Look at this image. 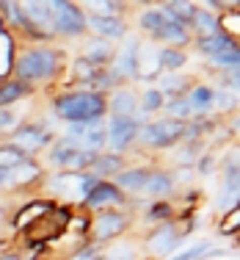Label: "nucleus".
<instances>
[{
	"label": "nucleus",
	"instance_id": "obj_1",
	"mask_svg": "<svg viewBox=\"0 0 240 260\" xmlns=\"http://www.w3.org/2000/svg\"><path fill=\"white\" fill-rule=\"evenodd\" d=\"M66 70V53L55 45H25L14 55L11 75L28 86H50Z\"/></svg>",
	"mask_w": 240,
	"mask_h": 260
},
{
	"label": "nucleus",
	"instance_id": "obj_2",
	"mask_svg": "<svg viewBox=\"0 0 240 260\" xmlns=\"http://www.w3.org/2000/svg\"><path fill=\"white\" fill-rule=\"evenodd\" d=\"M50 108L66 125H86V122H100L108 116L105 94H97V91H89V89L58 91V94H53Z\"/></svg>",
	"mask_w": 240,
	"mask_h": 260
},
{
	"label": "nucleus",
	"instance_id": "obj_3",
	"mask_svg": "<svg viewBox=\"0 0 240 260\" xmlns=\"http://www.w3.org/2000/svg\"><path fill=\"white\" fill-rule=\"evenodd\" d=\"M182 133H185V122L169 119V116H155L146 125L138 127L135 136V144L144 147V150H171V147H180Z\"/></svg>",
	"mask_w": 240,
	"mask_h": 260
},
{
	"label": "nucleus",
	"instance_id": "obj_4",
	"mask_svg": "<svg viewBox=\"0 0 240 260\" xmlns=\"http://www.w3.org/2000/svg\"><path fill=\"white\" fill-rule=\"evenodd\" d=\"M133 224V216L127 213V210L122 208H105V210H97L94 216L89 219V238L91 244L97 246H105L110 244V241H116L119 235H125L127 230H130Z\"/></svg>",
	"mask_w": 240,
	"mask_h": 260
},
{
	"label": "nucleus",
	"instance_id": "obj_5",
	"mask_svg": "<svg viewBox=\"0 0 240 260\" xmlns=\"http://www.w3.org/2000/svg\"><path fill=\"white\" fill-rule=\"evenodd\" d=\"M55 139H58V133L50 125H45V122H20L6 136V141L20 147L28 158H39L42 152H47L55 144Z\"/></svg>",
	"mask_w": 240,
	"mask_h": 260
},
{
	"label": "nucleus",
	"instance_id": "obj_6",
	"mask_svg": "<svg viewBox=\"0 0 240 260\" xmlns=\"http://www.w3.org/2000/svg\"><path fill=\"white\" fill-rule=\"evenodd\" d=\"M53 14L55 39H83L86 36V11L75 0H47Z\"/></svg>",
	"mask_w": 240,
	"mask_h": 260
},
{
	"label": "nucleus",
	"instance_id": "obj_7",
	"mask_svg": "<svg viewBox=\"0 0 240 260\" xmlns=\"http://www.w3.org/2000/svg\"><path fill=\"white\" fill-rule=\"evenodd\" d=\"M141 45H144V42H141L138 36H125V39L116 45V53H113V58H110L108 70H110V75L119 80L122 86L135 83V80H138Z\"/></svg>",
	"mask_w": 240,
	"mask_h": 260
},
{
	"label": "nucleus",
	"instance_id": "obj_8",
	"mask_svg": "<svg viewBox=\"0 0 240 260\" xmlns=\"http://www.w3.org/2000/svg\"><path fill=\"white\" fill-rule=\"evenodd\" d=\"M138 122L135 116H108L102 122V130H105V152H113V155H125L135 147V136H138Z\"/></svg>",
	"mask_w": 240,
	"mask_h": 260
},
{
	"label": "nucleus",
	"instance_id": "obj_9",
	"mask_svg": "<svg viewBox=\"0 0 240 260\" xmlns=\"http://www.w3.org/2000/svg\"><path fill=\"white\" fill-rule=\"evenodd\" d=\"M182 241L185 238H182V233H180V221H163V224H155L144 235L146 252L155 255V257H171Z\"/></svg>",
	"mask_w": 240,
	"mask_h": 260
},
{
	"label": "nucleus",
	"instance_id": "obj_10",
	"mask_svg": "<svg viewBox=\"0 0 240 260\" xmlns=\"http://www.w3.org/2000/svg\"><path fill=\"white\" fill-rule=\"evenodd\" d=\"M86 34H91L94 39L105 42H122L125 36H130V25L125 17H105V14H91L86 11Z\"/></svg>",
	"mask_w": 240,
	"mask_h": 260
},
{
	"label": "nucleus",
	"instance_id": "obj_11",
	"mask_svg": "<svg viewBox=\"0 0 240 260\" xmlns=\"http://www.w3.org/2000/svg\"><path fill=\"white\" fill-rule=\"evenodd\" d=\"M122 205H127V197L110 180H100L80 200V208L83 210H105V208H122Z\"/></svg>",
	"mask_w": 240,
	"mask_h": 260
},
{
	"label": "nucleus",
	"instance_id": "obj_12",
	"mask_svg": "<svg viewBox=\"0 0 240 260\" xmlns=\"http://www.w3.org/2000/svg\"><path fill=\"white\" fill-rule=\"evenodd\" d=\"M141 194L146 197V202H171V197H177V183L171 177V172L160 169V166H152Z\"/></svg>",
	"mask_w": 240,
	"mask_h": 260
},
{
	"label": "nucleus",
	"instance_id": "obj_13",
	"mask_svg": "<svg viewBox=\"0 0 240 260\" xmlns=\"http://www.w3.org/2000/svg\"><path fill=\"white\" fill-rule=\"evenodd\" d=\"M47 177L45 166L39 164V158H25L17 166H11V188L9 191H28L42 185Z\"/></svg>",
	"mask_w": 240,
	"mask_h": 260
},
{
	"label": "nucleus",
	"instance_id": "obj_14",
	"mask_svg": "<svg viewBox=\"0 0 240 260\" xmlns=\"http://www.w3.org/2000/svg\"><path fill=\"white\" fill-rule=\"evenodd\" d=\"M149 172H152V166H146V164H127L110 183H113L116 188H119L127 200H130V197H138L141 194V188H144Z\"/></svg>",
	"mask_w": 240,
	"mask_h": 260
},
{
	"label": "nucleus",
	"instance_id": "obj_15",
	"mask_svg": "<svg viewBox=\"0 0 240 260\" xmlns=\"http://www.w3.org/2000/svg\"><path fill=\"white\" fill-rule=\"evenodd\" d=\"M108 116H135L138 114V89L133 83L116 86L108 91Z\"/></svg>",
	"mask_w": 240,
	"mask_h": 260
},
{
	"label": "nucleus",
	"instance_id": "obj_16",
	"mask_svg": "<svg viewBox=\"0 0 240 260\" xmlns=\"http://www.w3.org/2000/svg\"><path fill=\"white\" fill-rule=\"evenodd\" d=\"M152 45H160V47H177V50H188L190 45H193V36H190L188 28L182 25H174V22L166 20L163 25H160L157 34L149 36Z\"/></svg>",
	"mask_w": 240,
	"mask_h": 260
},
{
	"label": "nucleus",
	"instance_id": "obj_17",
	"mask_svg": "<svg viewBox=\"0 0 240 260\" xmlns=\"http://www.w3.org/2000/svg\"><path fill=\"white\" fill-rule=\"evenodd\" d=\"M116 53V45L113 42H105V39H86L83 42V50H80V58L89 61L91 67H97V70H105L110 64V58H113Z\"/></svg>",
	"mask_w": 240,
	"mask_h": 260
},
{
	"label": "nucleus",
	"instance_id": "obj_18",
	"mask_svg": "<svg viewBox=\"0 0 240 260\" xmlns=\"http://www.w3.org/2000/svg\"><path fill=\"white\" fill-rule=\"evenodd\" d=\"M155 89L163 94V100H171V97H185L188 89L193 86V80L185 78L182 72H160L155 80Z\"/></svg>",
	"mask_w": 240,
	"mask_h": 260
},
{
	"label": "nucleus",
	"instance_id": "obj_19",
	"mask_svg": "<svg viewBox=\"0 0 240 260\" xmlns=\"http://www.w3.org/2000/svg\"><path fill=\"white\" fill-rule=\"evenodd\" d=\"M127 166V158L125 155H113V152H97L94 164H91V175L97 177V180H113L116 175H119L122 169Z\"/></svg>",
	"mask_w": 240,
	"mask_h": 260
},
{
	"label": "nucleus",
	"instance_id": "obj_20",
	"mask_svg": "<svg viewBox=\"0 0 240 260\" xmlns=\"http://www.w3.org/2000/svg\"><path fill=\"white\" fill-rule=\"evenodd\" d=\"M185 100L190 103V111L196 116H213V86L210 83H193L188 89Z\"/></svg>",
	"mask_w": 240,
	"mask_h": 260
},
{
	"label": "nucleus",
	"instance_id": "obj_21",
	"mask_svg": "<svg viewBox=\"0 0 240 260\" xmlns=\"http://www.w3.org/2000/svg\"><path fill=\"white\" fill-rule=\"evenodd\" d=\"M22 9H25L28 20L33 22L36 28L42 30L45 36H50L55 42V34H53V14H50V3L47 0H30V3H22Z\"/></svg>",
	"mask_w": 240,
	"mask_h": 260
},
{
	"label": "nucleus",
	"instance_id": "obj_22",
	"mask_svg": "<svg viewBox=\"0 0 240 260\" xmlns=\"http://www.w3.org/2000/svg\"><path fill=\"white\" fill-rule=\"evenodd\" d=\"M163 9V17L174 25H182L190 30V20H193V11H196V3L190 0H166V3H157Z\"/></svg>",
	"mask_w": 240,
	"mask_h": 260
},
{
	"label": "nucleus",
	"instance_id": "obj_23",
	"mask_svg": "<svg viewBox=\"0 0 240 260\" xmlns=\"http://www.w3.org/2000/svg\"><path fill=\"white\" fill-rule=\"evenodd\" d=\"M163 22H166V17H163V9H160L157 3H144L138 9V14H135V25H138V30L144 36L157 34Z\"/></svg>",
	"mask_w": 240,
	"mask_h": 260
},
{
	"label": "nucleus",
	"instance_id": "obj_24",
	"mask_svg": "<svg viewBox=\"0 0 240 260\" xmlns=\"http://www.w3.org/2000/svg\"><path fill=\"white\" fill-rule=\"evenodd\" d=\"M213 34H221L218 30V14H213V11L202 9V6L196 3L193 20H190V36L199 39V36H213Z\"/></svg>",
	"mask_w": 240,
	"mask_h": 260
},
{
	"label": "nucleus",
	"instance_id": "obj_25",
	"mask_svg": "<svg viewBox=\"0 0 240 260\" xmlns=\"http://www.w3.org/2000/svg\"><path fill=\"white\" fill-rule=\"evenodd\" d=\"M205 67L210 72H226V70H240V45H232L229 50H221L210 55V58H205Z\"/></svg>",
	"mask_w": 240,
	"mask_h": 260
},
{
	"label": "nucleus",
	"instance_id": "obj_26",
	"mask_svg": "<svg viewBox=\"0 0 240 260\" xmlns=\"http://www.w3.org/2000/svg\"><path fill=\"white\" fill-rule=\"evenodd\" d=\"M188 50H177V47H160L157 50V67L160 72H182L188 67Z\"/></svg>",
	"mask_w": 240,
	"mask_h": 260
},
{
	"label": "nucleus",
	"instance_id": "obj_27",
	"mask_svg": "<svg viewBox=\"0 0 240 260\" xmlns=\"http://www.w3.org/2000/svg\"><path fill=\"white\" fill-rule=\"evenodd\" d=\"M232 45H237V42L229 39V36H224V34H213V36H199V39H193L196 53H202L205 58H210V55L221 53V50H229Z\"/></svg>",
	"mask_w": 240,
	"mask_h": 260
},
{
	"label": "nucleus",
	"instance_id": "obj_28",
	"mask_svg": "<svg viewBox=\"0 0 240 260\" xmlns=\"http://www.w3.org/2000/svg\"><path fill=\"white\" fill-rule=\"evenodd\" d=\"M163 94L155 89V86H146V89L138 91V114L146 116V119H155V114H160L163 108Z\"/></svg>",
	"mask_w": 240,
	"mask_h": 260
},
{
	"label": "nucleus",
	"instance_id": "obj_29",
	"mask_svg": "<svg viewBox=\"0 0 240 260\" xmlns=\"http://www.w3.org/2000/svg\"><path fill=\"white\" fill-rule=\"evenodd\" d=\"M174 216H177L174 202H149L141 221L144 224H163V221H174Z\"/></svg>",
	"mask_w": 240,
	"mask_h": 260
},
{
	"label": "nucleus",
	"instance_id": "obj_30",
	"mask_svg": "<svg viewBox=\"0 0 240 260\" xmlns=\"http://www.w3.org/2000/svg\"><path fill=\"white\" fill-rule=\"evenodd\" d=\"M180 144L182 147H177V150H174V164L193 169V164L202 158V152H205L207 141H180Z\"/></svg>",
	"mask_w": 240,
	"mask_h": 260
},
{
	"label": "nucleus",
	"instance_id": "obj_31",
	"mask_svg": "<svg viewBox=\"0 0 240 260\" xmlns=\"http://www.w3.org/2000/svg\"><path fill=\"white\" fill-rule=\"evenodd\" d=\"M215 114H218V119L221 116H235L237 114V94L213 86V116Z\"/></svg>",
	"mask_w": 240,
	"mask_h": 260
},
{
	"label": "nucleus",
	"instance_id": "obj_32",
	"mask_svg": "<svg viewBox=\"0 0 240 260\" xmlns=\"http://www.w3.org/2000/svg\"><path fill=\"white\" fill-rule=\"evenodd\" d=\"M160 114L169 116V119H177V122H190L193 119V111H190V103L185 97H171V100L163 103Z\"/></svg>",
	"mask_w": 240,
	"mask_h": 260
},
{
	"label": "nucleus",
	"instance_id": "obj_33",
	"mask_svg": "<svg viewBox=\"0 0 240 260\" xmlns=\"http://www.w3.org/2000/svg\"><path fill=\"white\" fill-rule=\"evenodd\" d=\"M130 9L122 0H89L83 6V11H91V14H105V17H125V11Z\"/></svg>",
	"mask_w": 240,
	"mask_h": 260
},
{
	"label": "nucleus",
	"instance_id": "obj_34",
	"mask_svg": "<svg viewBox=\"0 0 240 260\" xmlns=\"http://www.w3.org/2000/svg\"><path fill=\"white\" fill-rule=\"evenodd\" d=\"M213 241L210 238H202V241H196V244H190L188 249H182V252H177V255H171L169 260H205V255L213 249Z\"/></svg>",
	"mask_w": 240,
	"mask_h": 260
},
{
	"label": "nucleus",
	"instance_id": "obj_35",
	"mask_svg": "<svg viewBox=\"0 0 240 260\" xmlns=\"http://www.w3.org/2000/svg\"><path fill=\"white\" fill-rule=\"evenodd\" d=\"M97 75V67H91L89 61H83L77 55L75 61H72V80H75V83H83L80 86V89H86V86L91 83V78Z\"/></svg>",
	"mask_w": 240,
	"mask_h": 260
},
{
	"label": "nucleus",
	"instance_id": "obj_36",
	"mask_svg": "<svg viewBox=\"0 0 240 260\" xmlns=\"http://www.w3.org/2000/svg\"><path fill=\"white\" fill-rule=\"evenodd\" d=\"M102 260H138V252L130 241H122L110 249H102Z\"/></svg>",
	"mask_w": 240,
	"mask_h": 260
},
{
	"label": "nucleus",
	"instance_id": "obj_37",
	"mask_svg": "<svg viewBox=\"0 0 240 260\" xmlns=\"http://www.w3.org/2000/svg\"><path fill=\"white\" fill-rule=\"evenodd\" d=\"M28 155L20 150V147L9 144V141H0V166H6V169H11V166H17L20 160H25Z\"/></svg>",
	"mask_w": 240,
	"mask_h": 260
},
{
	"label": "nucleus",
	"instance_id": "obj_38",
	"mask_svg": "<svg viewBox=\"0 0 240 260\" xmlns=\"http://www.w3.org/2000/svg\"><path fill=\"white\" fill-rule=\"evenodd\" d=\"M215 89H224V91H232V94H237L240 91V70H226V72H218L215 75Z\"/></svg>",
	"mask_w": 240,
	"mask_h": 260
},
{
	"label": "nucleus",
	"instance_id": "obj_39",
	"mask_svg": "<svg viewBox=\"0 0 240 260\" xmlns=\"http://www.w3.org/2000/svg\"><path fill=\"white\" fill-rule=\"evenodd\" d=\"M66 260H102V246L91 244V241H83Z\"/></svg>",
	"mask_w": 240,
	"mask_h": 260
},
{
	"label": "nucleus",
	"instance_id": "obj_40",
	"mask_svg": "<svg viewBox=\"0 0 240 260\" xmlns=\"http://www.w3.org/2000/svg\"><path fill=\"white\" fill-rule=\"evenodd\" d=\"M218 164H221L218 155H215V152H207V150H205V152H202V158L193 164V172H196V175H202V177H210V175H213V169H215Z\"/></svg>",
	"mask_w": 240,
	"mask_h": 260
},
{
	"label": "nucleus",
	"instance_id": "obj_41",
	"mask_svg": "<svg viewBox=\"0 0 240 260\" xmlns=\"http://www.w3.org/2000/svg\"><path fill=\"white\" fill-rule=\"evenodd\" d=\"M224 224H218V235L221 238H235L237 235V208L229 210V213H224Z\"/></svg>",
	"mask_w": 240,
	"mask_h": 260
},
{
	"label": "nucleus",
	"instance_id": "obj_42",
	"mask_svg": "<svg viewBox=\"0 0 240 260\" xmlns=\"http://www.w3.org/2000/svg\"><path fill=\"white\" fill-rule=\"evenodd\" d=\"M17 125H20V116H17L11 108H0V133L9 136Z\"/></svg>",
	"mask_w": 240,
	"mask_h": 260
},
{
	"label": "nucleus",
	"instance_id": "obj_43",
	"mask_svg": "<svg viewBox=\"0 0 240 260\" xmlns=\"http://www.w3.org/2000/svg\"><path fill=\"white\" fill-rule=\"evenodd\" d=\"M11 188V169H6V166H0V194L3 191Z\"/></svg>",
	"mask_w": 240,
	"mask_h": 260
},
{
	"label": "nucleus",
	"instance_id": "obj_44",
	"mask_svg": "<svg viewBox=\"0 0 240 260\" xmlns=\"http://www.w3.org/2000/svg\"><path fill=\"white\" fill-rule=\"evenodd\" d=\"M0 260H25V257L17 255V252H6V255H0Z\"/></svg>",
	"mask_w": 240,
	"mask_h": 260
},
{
	"label": "nucleus",
	"instance_id": "obj_45",
	"mask_svg": "<svg viewBox=\"0 0 240 260\" xmlns=\"http://www.w3.org/2000/svg\"><path fill=\"white\" fill-rule=\"evenodd\" d=\"M6 216H9V208H6V205H3V202H0V221H3V219H6Z\"/></svg>",
	"mask_w": 240,
	"mask_h": 260
},
{
	"label": "nucleus",
	"instance_id": "obj_46",
	"mask_svg": "<svg viewBox=\"0 0 240 260\" xmlns=\"http://www.w3.org/2000/svg\"><path fill=\"white\" fill-rule=\"evenodd\" d=\"M25 260H28V257H25ZM30 260H33V257H30Z\"/></svg>",
	"mask_w": 240,
	"mask_h": 260
}]
</instances>
